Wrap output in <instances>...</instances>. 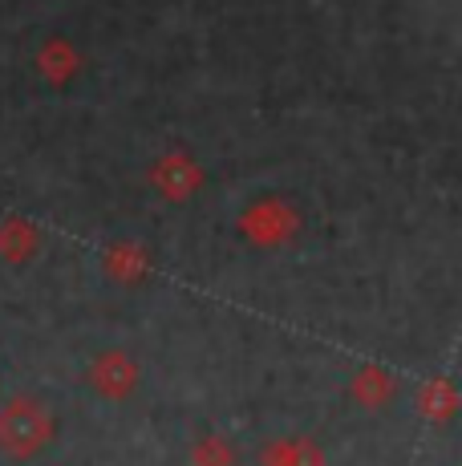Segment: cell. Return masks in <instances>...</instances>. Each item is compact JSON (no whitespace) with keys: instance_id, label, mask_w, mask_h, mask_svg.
<instances>
[{"instance_id":"5b68a950","label":"cell","mask_w":462,"mask_h":466,"mask_svg":"<svg viewBox=\"0 0 462 466\" xmlns=\"http://www.w3.org/2000/svg\"><path fill=\"white\" fill-rule=\"evenodd\" d=\"M102 272L110 276L114 284H122V289H135V284L150 280L155 259H150V252L138 244V239H114V244L102 252Z\"/></svg>"},{"instance_id":"52a82bcc","label":"cell","mask_w":462,"mask_h":466,"mask_svg":"<svg viewBox=\"0 0 462 466\" xmlns=\"http://www.w3.org/2000/svg\"><path fill=\"white\" fill-rule=\"evenodd\" d=\"M349 393L361 410H386L397 393V378L386 370V365H361L349 381Z\"/></svg>"},{"instance_id":"3957f363","label":"cell","mask_w":462,"mask_h":466,"mask_svg":"<svg viewBox=\"0 0 462 466\" xmlns=\"http://www.w3.org/2000/svg\"><path fill=\"white\" fill-rule=\"evenodd\" d=\"M85 385H90L102 401H126V398H135L142 385V365L126 349H105V353H97L90 361V370H85Z\"/></svg>"},{"instance_id":"9c48e42d","label":"cell","mask_w":462,"mask_h":466,"mask_svg":"<svg viewBox=\"0 0 462 466\" xmlns=\"http://www.w3.org/2000/svg\"><path fill=\"white\" fill-rule=\"evenodd\" d=\"M458 410H462V393L447 378H434L417 390V414H422L426 422L442 426V422H450Z\"/></svg>"},{"instance_id":"7a4b0ae2","label":"cell","mask_w":462,"mask_h":466,"mask_svg":"<svg viewBox=\"0 0 462 466\" xmlns=\"http://www.w3.org/2000/svg\"><path fill=\"white\" fill-rule=\"evenodd\" d=\"M239 231L256 248H284L288 239H296L300 215L284 199H256L252 208L239 215Z\"/></svg>"},{"instance_id":"277c9868","label":"cell","mask_w":462,"mask_h":466,"mask_svg":"<svg viewBox=\"0 0 462 466\" xmlns=\"http://www.w3.org/2000/svg\"><path fill=\"white\" fill-rule=\"evenodd\" d=\"M203 183H207V175H203V167L195 163L186 150H166V155H158V163L150 167V187H155L166 203L195 199V195L203 191Z\"/></svg>"},{"instance_id":"6da1fadb","label":"cell","mask_w":462,"mask_h":466,"mask_svg":"<svg viewBox=\"0 0 462 466\" xmlns=\"http://www.w3.org/2000/svg\"><path fill=\"white\" fill-rule=\"evenodd\" d=\"M57 434V418L33 393H13L0 401V454L13 462H29L49 451Z\"/></svg>"},{"instance_id":"8fae6325","label":"cell","mask_w":462,"mask_h":466,"mask_svg":"<svg viewBox=\"0 0 462 466\" xmlns=\"http://www.w3.org/2000/svg\"><path fill=\"white\" fill-rule=\"evenodd\" d=\"M236 462H239V451L224 434H203L191 446V466H236Z\"/></svg>"},{"instance_id":"ba28073f","label":"cell","mask_w":462,"mask_h":466,"mask_svg":"<svg viewBox=\"0 0 462 466\" xmlns=\"http://www.w3.org/2000/svg\"><path fill=\"white\" fill-rule=\"evenodd\" d=\"M37 252H41V231L33 228L29 219L8 215V219L0 223V259H5V264H29Z\"/></svg>"},{"instance_id":"30bf717a","label":"cell","mask_w":462,"mask_h":466,"mask_svg":"<svg viewBox=\"0 0 462 466\" xmlns=\"http://www.w3.org/2000/svg\"><path fill=\"white\" fill-rule=\"evenodd\" d=\"M260 466H325V451L313 438H276L260 451Z\"/></svg>"},{"instance_id":"8992f818","label":"cell","mask_w":462,"mask_h":466,"mask_svg":"<svg viewBox=\"0 0 462 466\" xmlns=\"http://www.w3.org/2000/svg\"><path fill=\"white\" fill-rule=\"evenodd\" d=\"M33 66H37V74L45 77L49 86H69V82L77 77V69H82V53H77L65 37H49V41L37 49Z\"/></svg>"}]
</instances>
